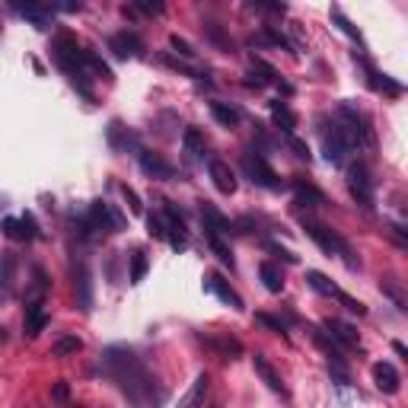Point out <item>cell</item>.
<instances>
[{
  "label": "cell",
  "instance_id": "obj_1",
  "mask_svg": "<svg viewBox=\"0 0 408 408\" xmlns=\"http://www.w3.org/2000/svg\"><path fill=\"white\" fill-rule=\"evenodd\" d=\"M102 364H106L108 376H115V383L131 396L137 405L144 408H159L166 402V389L157 383V376L141 364V358L128 348H108L102 354Z\"/></svg>",
  "mask_w": 408,
  "mask_h": 408
},
{
  "label": "cell",
  "instance_id": "obj_2",
  "mask_svg": "<svg viewBox=\"0 0 408 408\" xmlns=\"http://www.w3.org/2000/svg\"><path fill=\"white\" fill-rule=\"evenodd\" d=\"M303 230H307L309 240L316 242L322 252H329V255H342L344 262H348V268H358L351 246H348V242H344L338 233H335V230H329V226L319 224V220H309V217H303Z\"/></svg>",
  "mask_w": 408,
  "mask_h": 408
},
{
  "label": "cell",
  "instance_id": "obj_3",
  "mask_svg": "<svg viewBox=\"0 0 408 408\" xmlns=\"http://www.w3.org/2000/svg\"><path fill=\"white\" fill-rule=\"evenodd\" d=\"M86 226H90V230H102V233H118V230H125V217H122V211H118L115 204L93 201Z\"/></svg>",
  "mask_w": 408,
  "mask_h": 408
},
{
  "label": "cell",
  "instance_id": "obj_4",
  "mask_svg": "<svg viewBox=\"0 0 408 408\" xmlns=\"http://www.w3.org/2000/svg\"><path fill=\"white\" fill-rule=\"evenodd\" d=\"M242 169H246V175H249L255 185H262V188H281V179H278L275 169L268 166V159L262 157V150L242 153Z\"/></svg>",
  "mask_w": 408,
  "mask_h": 408
},
{
  "label": "cell",
  "instance_id": "obj_5",
  "mask_svg": "<svg viewBox=\"0 0 408 408\" xmlns=\"http://www.w3.org/2000/svg\"><path fill=\"white\" fill-rule=\"evenodd\" d=\"M51 55H55V61H58L61 70H67L70 77L80 74V55H84V48L77 45V39H70V35H58L55 45H51Z\"/></svg>",
  "mask_w": 408,
  "mask_h": 408
},
{
  "label": "cell",
  "instance_id": "obj_6",
  "mask_svg": "<svg viewBox=\"0 0 408 408\" xmlns=\"http://www.w3.org/2000/svg\"><path fill=\"white\" fill-rule=\"evenodd\" d=\"M348 188L360 208H373V179H370L364 163H354L348 169Z\"/></svg>",
  "mask_w": 408,
  "mask_h": 408
},
{
  "label": "cell",
  "instance_id": "obj_7",
  "mask_svg": "<svg viewBox=\"0 0 408 408\" xmlns=\"http://www.w3.org/2000/svg\"><path fill=\"white\" fill-rule=\"evenodd\" d=\"M163 220H166V240L175 252L188 249V226H185V217L175 211V204L163 201Z\"/></svg>",
  "mask_w": 408,
  "mask_h": 408
},
{
  "label": "cell",
  "instance_id": "obj_8",
  "mask_svg": "<svg viewBox=\"0 0 408 408\" xmlns=\"http://www.w3.org/2000/svg\"><path fill=\"white\" fill-rule=\"evenodd\" d=\"M373 383L380 392H386V396H396L402 386V376L399 370L389 364V360H380V364H373Z\"/></svg>",
  "mask_w": 408,
  "mask_h": 408
},
{
  "label": "cell",
  "instance_id": "obj_9",
  "mask_svg": "<svg viewBox=\"0 0 408 408\" xmlns=\"http://www.w3.org/2000/svg\"><path fill=\"white\" fill-rule=\"evenodd\" d=\"M23 19H29V23L39 29V32H48L51 29V13H55V7H48V3H26V7H13Z\"/></svg>",
  "mask_w": 408,
  "mask_h": 408
},
{
  "label": "cell",
  "instance_id": "obj_10",
  "mask_svg": "<svg viewBox=\"0 0 408 408\" xmlns=\"http://www.w3.org/2000/svg\"><path fill=\"white\" fill-rule=\"evenodd\" d=\"M204 291H208V293H214V297H220V300H224V303H230L233 309H242V297L233 291V287H230V284L224 281V278L217 275V271H211V275L204 278Z\"/></svg>",
  "mask_w": 408,
  "mask_h": 408
},
{
  "label": "cell",
  "instance_id": "obj_11",
  "mask_svg": "<svg viewBox=\"0 0 408 408\" xmlns=\"http://www.w3.org/2000/svg\"><path fill=\"white\" fill-rule=\"evenodd\" d=\"M208 173H211V182H214L217 192H224V195H233L236 192V175H233V169L226 166L224 159H211Z\"/></svg>",
  "mask_w": 408,
  "mask_h": 408
},
{
  "label": "cell",
  "instance_id": "obj_12",
  "mask_svg": "<svg viewBox=\"0 0 408 408\" xmlns=\"http://www.w3.org/2000/svg\"><path fill=\"white\" fill-rule=\"evenodd\" d=\"M201 217H204V233L226 236L230 230H233V224H230V220H226V217L220 214L214 204H208V201H201Z\"/></svg>",
  "mask_w": 408,
  "mask_h": 408
},
{
  "label": "cell",
  "instance_id": "obj_13",
  "mask_svg": "<svg viewBox=\"0 0 408 408\" xmlns=\"http://www.w3.org/2000/svg\"><path fill=\"white\" fill-rule=\"evenodd\" d=\"M137 159H141V169L147 175H153V179H173L175 175V169L169 166L163 157H157V153H150V150H137Z\"/></svg>",
  "mask_w": 408,
  "mask_h": 408
},
{
  "label": "cell",
  "instance_id": "obj_14",
  "mask_svg": "<svg viewBox=\"0 0 408 408\" xmlns=\"http://www.w3.org/2000/svg\"><path fill=\"white\" fill-rule=\"evenodd\" d=\"M252 364H255V373L262 376V383H265L268 389H271V392H278V396H287V386H284L281 373H278L275 367L268 364V360L262 358V354H255V358H252Z\"/></svg>",
  "mask_w": 408,
  "mask_h": 408
},
{
  "label": "cell",
  "instance_id": "obj_15",
  "mask_svg": "<svg viewBox=\"0 0 408 408\" xmlns=\"http://www.w3.org/2000/svg\"><path fill=\"white\" fill-rule=\"evenodd\" d=\"M108 48L115 51L118 58H137V55L144 51V42L134 32H118V35H112Z\"/></svg>",
  "mask_w": 408,
  "mask_h": 408
},
{
  "label": "cell",
  "instance_id": "obj_16",
  "mask_svg": "<svg viewBox=\"0 0 408 408\" xmlns=\"http://www.w3.org/2000/svg\"><path fill=\"white\" fill-rule=\"evenodd\" d=\"M325 332L332 335L338 344H344V348H358V342H360L358 329L348 325V322H342V319H329V322H325Z\"/></svg>",
  "mask_w": 408,
  "mask_h": 408
},
{
  "label": "cell",
  "instance_id": "obj_17",
  "mask_svg": "<svg viewBox=\"0 0 408 408\" xmlns=\"http://www.w3.org/2000/svg\"><path fill=\"white\" fill-rule=\"evenodd\" d=\"M77 281H74V287H77V307L84 309V313H90L93 309V281H90V268L86 265H80L77 268Z\"/></svg>",
  "mask_w": 408,
  "mask_h": 408
},
{
  "label": "cell",
  "instance_id": "obj_18",
  "mask_svg": "<svg viewBox=\"0 0 408 408\" xmlns=\"http://www.w3.org/2000/svg\"><path fill=\"white\" fill-rule=\"evenodd\" d=\"M208 373H198L195 376V383H192V389L185 392L182 399H179V408H201L204 405V396H208Z\"/></svg>",
  "mask_w": 408,
  "mask_h": 408
},
{
  "label": "cell",
  "instance_id": "obj_19",
  "mask_svg": "<svg viewBox=\"0 0 408 408\" xmlns=\"http://www.w3.org/2000/svg\"><path fill=\"white\" fill-rule=\"evenodd\" d=\"M293 195H297V204H307V208H322L325 204V195L303 179H293Z\"/></svg>",
  "mask_w": 408,
  "mask_h": 408
},
{
  "label": "cell",
  "instance_id": "obj_20",
  "mask_svg": "<svg viewBox=\"0 0 408 408\" xmlns=\"http://www.w3.org/2000/svg\"><path fill=\"white\" fill-rule=\"evenodd\" d=\"M48 325V316H45L42 303H29L26 307V319H23V329H26V338H35Z\"/></svg>",
  "mask_w": 408,
  "mask_h": 408
},
{
  "label": "cell",
  "instance_id": "obj_21",
  "mask_svg": "<svg viewBox=\"0 0 408 408\" xmlns=\"http://www.w3.org/2000/svg\"><path fill=\"white\" fill-rule=\"evenodd\" d=\"M80 70H84L86 77H99V80H112V70H108V64L96 55V51H86L84 48V55H80Z\"/></svg>",
  "mask_w": 408,
  "mask_h": 408
},
{
  "label": "cell",
  "instance_id": "obj_22",
  "mask_svg": "<svg viewBox=\"0 0 408 408\" xmlns=\"http://www.w3.org/2000/svg\"><path fill=\"white\" fill-rule=\"evenodd\" d=\"M13 271H17L13 252H0V300H7L13 293Z\"/></svg>",
  "mask_w": 408,
  "mask_h": 408
},
{
  "label": "cell",
  "instance_id": "obj_23",
  "mask_svg": "<svg viewBox=\"0 0 408 408\" xmlns=\"http://www.w3.org/2000/svg\"><path fill=\"white\" fill-rule=\"evenodd\" d=\"M108 144H112V150H128V147L141 150V147H137V137H134L122 122H112V125H108Z\"/></svg>",
  "mask_w": 408,
  "mask_h": 408
},
{
  "label": "cell",
  "instance_id": "obj_24",
  "mask_svg": "<svg viewBox=\"0 0 408 408\" xmlns=\"http://www.w3.org/2000/svg\"><path fill=\"white\" fill-rule=\"evenodd\" d=\"M204 147H208V144H204V134H201L198 128H185V134H182V150H185V157L195 163V159L204 157Z\"/></svg>",
  "mask_w": 408,
  "mask_h": 408
},
{
  "label": "cell",
  "instance_id": "obj_25",
  "mask_svg": "<svg viewBox=\"0 0 408 408\" xmlns=\"http://www.w3.org/2000/svg\"><path fill=\"white\" fill-rule=\"evenodd\" d=\"M268 108H271V118H275V125L281 128L284 134H293V128H297V115H293L291 108H287V102L275 99V102H268Z\"/></svg>",
  "mask_w": 408,
  "mask_h": 408
},
{
  "label": "cell",
  "instance_id": "obj_26",
  "mask_svg": "<svg viewBox=\"0 0 408 408\" xmlns=\"http://www.w3.org/2000/svg\"><path fill=\"white\" fill-rule=\"evenodd\" d=\"M309 332H313V342L319 344V348L325 351V354H329V358L335 360V364L338 367H344V358H342V348H338V342H335L332 335L329 332H322V329H309Z\"/></svg>",
  "mask_w": 408,
  "mask_h": 408
},
{
  "label": "cell",
  "instance_id": "obj_27",
  "mask_svg": "<svg viewBox=\"0 0 408 408\" xmlns=\"http://www.w3.org/2000/svg\"><path fill=\"white\" fill-rule=\"evenodd\" d=\"M211 115H214L217 125H224V128H236V125H240V108L226 106V102H211Z\"/></svg>",
  "mask_w": 408,
  "mask_h": 408
},
{
  "label": "cell",
  "instance_id": "obj_28",
  "mask_svg": "<svg viewBox=\"0 0 408 408\" xmlns=\"http://www.w3.org/2000/svg\"><path fill=\"white\" fill-rule=\"evenodd\" d=\"M258 278H262V284H265L271 293H281L284 291V275L278 271L275 265H271V262H262V265H258Z\"/></svg>",
  "mask_w": 408,
  "mask_h": 408
},
{
  "label": "cell",
  "instance_id": "obj_29",
  "mask_svg": "<svg viewBox=\"0 0 408 408\" xmlns=\"http://www.w3.org/2000/svg\"><path fill=\"white\" fill-rule=\"evenodd\" d=\"M307 284L316 293H322V297H338V287H335V284L329 281L322 271H307Z\"/></svg>",
  "mask_w": 408,
  "mask_h": 408
},
{
  "label": "cell",
  "instance_id": "obj_30",
  "mask_svg": "<svg viewBox=\"0 0 408 408\" xmlns=\"http://www.w3.org/2000/svg\"><path fill=\"white\" fill-rule=\"evenodd\" d=\"M367 64V61H364ZM367 74H370V86H373V90H383V93H392V96H399L402 93V84H396V80H389V77L386 74H376L373 67L367 64Z\"/></svg>",
  "mask_w": 408,
  "mask_h": 408
},
{
  "label": "cell",
  "instance_id": "obj_31",
  "mask_svg": "<svg viewBox=\"0 0 408 408\" xmlns=\"http://www.w3.org/2000/svg\"><path fill=\"white\" fill-rule=\"evenodd\" d=\"M208 246H211V252H214V255L220 258V265L233 268V252H230V246H226V242H224V236L208 233Z\"/></svg>",
  "mask_w": 408,
  "mask_h": 408
},
{
  "label": "cell",
  "instance_id": "obj_32",
  "mask_svg": "<svg viewBox=\"0 0 408 408\" xmlns=\"http://www.w3.org/2000/svg\"><path fill=\"white\" fill-rule=\"evenodd\" d=\"M77 351H84V342H80L77 335H67V338H58V342H55L51 358H67V354H77Z\"/></svg>",
  "mask_w": 408,
  "mask_h": 408
},
{
  "label": "cell",
  "instance_id": "obj_33",
  "mask_svg": "<svg viewBox=\"0 0 408 408\" xmlns=\"http://www.w3.org/2000/svg\"><path fill=\"white\" fill-rule=\"evenodd\" d=\"M0 230H3V236H10V240H32L19 217H7V220L0 224Z\"/></svg>",
  "mask_w": 408,
  "mask_h": 408
},
{
  "label": "cell",
  "instance_id": "obj_34",
  "mask_svg": "<svg viewBox=\"0 0 408 408\" xmlns=\"http://www.w3.org/2000/svg\"><path fill=\"white\" fill-rule=\"evenodd\" d=\"M204 32H208V39H211V42H214L220 51H226V55L233 51V42H230V35H226L217 23H208V26H204Z\"/></svg>",
  "mask_w": 408,
  "mask_h": 408
},
{
  "label": "cell",
  "instance_id": "obj_35",
  "mask_svg": "<svg viewBox=\"0 0 408 408\" xmlns=\"http://www.w3.org/2000/svg\"><path fill=\"white\" fill-rule=\"evenodd\" d=\"M144 275H147V255H144V252H134V255H131V275H128V281L141 284Z\"/></svg>",
  "mask_w": 408,
  "mask_h": 408
},
{
  "label": "cell",
  "instance_id": "obj_36",
  "mask_svg": "<svg viewBox=\"0 0 408 408\" xmlns=\"http://www.w3.org/2000/svg\"><path fill=\"white\" fill-rule=\"evenodd\" d=\"M332 23H338V29H342L344 35H351V39H358V42H360V32L354 29V26H351V19L344 17V13H342L338 7H332Z\"/></svg>",
  "mask_w": 408,
  "mask_h": 408
},
{
  "label": "cell",
  "instance_id": "obj_37",
  "mask_svg": "<svg viewBox=\"0 0 408 408\" xmlns=\"http://www.w3.org/2000/svg\"><path fill=\"white\" fill-rule=\"evenodd\" d=\"M147 226H150L153 240H166V220H163V214H147Z\"/></svg>",
  "mask_w": 408,
  "mask_h": 408
},
{
  "label": "cell",
  "instance_id": "obj_38",
  "mask_svg": "<svg viewBox=\"0 0 408 408\" xmlns=\"http://www.w3.org/2000/svg\"><path fill=\"white\" fill-rule=\"evenodd\" d=\"M169 45H173V51H179L185 61H195V58H198V51H195L192 45L185 42V39H179V35H173V39H169Z\"/></svg>",
  "mask_w": 408,
  "mask_h": 408
},
{
  "label": "cell",
  "instance_id": "obj_39",
  "mask_svg": "<svg viewBox=\"0 0 408 408\" xmlns=\"http://www.w3.org/2000/svg\"><path fill=\"white\" fill-rule=\"evenodd\" d=\"M131 7H134V10H141V13H150V17H159V13L166 10L163 3H159V0H153V3H150V0H134Z\"/></svg>",
  "mask_w": 408,
  "mask_h": 408
},
{
  "label": "cell",
  "instance_id": "obj_40",
  "mask_svg": "<svg viewBox=\"0 0 408 408\" xmlns=\"http://www.w3.org/2000/svg\"><path fill=\"white\" fill-rule=\"evenodd\" d=\"M122 195H125L128 208H131L134 214H144V204H141V198H137V192H134L131 185H122Z\"/></svg>",
  "mask_w": 408,
  "mask_h": 408
},
{
  "label": "cell",
  "instance_id": "obj_41",
  "mask_svg": "<svg viewBox=\"0 0 408 408\" xmlns=\"http://www.w3.org/2000/svg\"><path fill=\"white\" fill-rule=\"evenodd\" d=\"M255 319H258V322H262V325H268L271 332H278V335H287V329H284V322H281V319L268 316V313H255Z\"/></svg>",
  "mask_w": 408,
  "mask_h": 408
},
{
  "label": "cell",
  "instance_id": "obj_42",
  "mask_svg": "<svg viewBox=\"0 0 408 408\" xmlns=\"http://www.w3.org/2000/svg\"><path fill=\"white\" fill-rule=\"evenodd\" d=\"M287 144H291L293 150H297V157H300V159H307V163H309V159H313V153H309V147L300 141V137H293V134H287Z\"/></svg>",
  "mask_w": 408,
  "mask_h": 408
},
{
  "label": "cell",
  "instance_id": "obj_43",
  "mask_svg": "<svg viewBox=\"0 0 408 408\" xmlns=\"http://www.w3.org/2000/svg\"><path fill=\"white\" fill-rule=\"evenodd\" d=\"M338 300H342L344 307L351 309V313H358V316H364V313H367V307H364V303H360V300H354V297H348L344 291H338Z\"/></svg>",
  "mask_w": 408,
  "mask_h": 408
},
{
  "label": "cell",
  "instance_id": "obj_44",
  "mask_svg": "<svg viewBox=\"0 0 408 408\" xmlns=\"http://www.w3.org/2000/svg\"><path fill=\"white\" fill-rule=\"evenodd\" d=\"M249 10H262V13H287V3H262V0H255V3H249Z\"/></svg>",
  "mask_w": 408,
  "mask_h": 408
},
{
  "label": "cell",
  "instance_id": "obj_45",
  "mask_svg": "<svg viewBox=\"0 0 408 408\" xmlns=\"http://www.w3.org/2000/svg\"><path fill=\"white\" fill-rule=\"evenodd\" d=\"M268 252H275V255H278V258H284L287 265H297V255H293L291 249H281L278 242H268Z\"/></svg>",
  "mask_w": 408,
  "mask_h": 408
},
{
  "label": "cell",
  "instance_id": "obj_46",
  "mask_svg": "<svg viewBox=\"0 0 408 408\" xmlns=\"http://www.w3.org/2000/svg\"><path fill=\"white\" fill-rule=\"evenodd\" d=\"M55 399H58V402H67V399H70V389H67L64 380H61V383H55Z\"/></svg>",
  "mask_w": 408,
  "mask_h": 408
},
{
  "label": "cell",
  "instance_id": "obj_47",
  "mask_svg": "<svg viewBox=\"0 0 408 408\" xmlns=\"http://www.w3.org/2000/svg\"><path fill=\"white\" fill-rule=\"evenodd\" d=\"M392 348H396V354H399V358H408V351H405V344H402V342H396Z\"/></svg>",
  "mask_w": 408,
  "mask_h": 408
}]
</instances>
